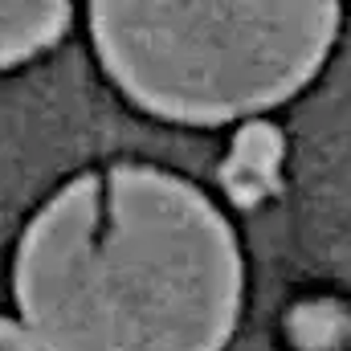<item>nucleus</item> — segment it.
I'll list each match as a JSON object with an SVG mask.
<instances>
[{
	"label": "nucleus",
	"instance_id": "f257e3e1",
	"mask_svg": "<svg viewBox=\"0 0 351 351\" xmlns=\"http://www.w3.org/2000/svg\"><path fill=\"white\" fill-rule=\"evenodd\" d=\"M12 290L41 351H221L245 265L200 188L119 164L70 180L29 221Z\"/></svg>",
	"mask_w": 351,
	"mask_h": 351
},
{
	"label": "nucleus",
	"instance_id": "f03ea898",
	"mask_svg": "<svg viewBox=\"0 0 351 351\" xmlns=\"http://www.w3.org/2000/svg\"><path fill=\"white\" fill-rule=\"evenodd\" d=\"M339 21V4H90L114 86L176 123H229L298 94Z\"/></svg>",
	"mask_w": 351,
	"mask_h": 351
},
{
	"label": "nucleus",
	"instance_id": "7ed1b4c3",
	"mask_svg": "<svg viewBox=\"0 0 351 351\" xmlns=\"http://www.w3.org/2000/svg\"><path fill=\"white\" fill-rule=\"evenodd\" d=\"M278 168H282V135L265 123H250L225 160V188L237 204H258L278 188Z\"/></svg>",
	"mask_w": 351,
	"mask_h": 351
},
{
	"label": "nucleus",
	"instance_id": "20e7f679",
	"mask_svg": "<svg viewBox=\"0 0 351 351\" xmlns=\"http://www.w3.org/2000/svg\"><path fill=\"white\" fill-rule=\"evenodd\" d=\"M70 29V4H0V70L29 62Z\"/></svg>",
	"mask_w": 351,
	"mask_h": 351
},
{
	"label": "nucleus",
	"instance_id": "39448f33",
	"mask_svg": "<svg viewBox=\"0 0 351 351\" xmlns=\"http://www.w3.org/2000/svg\"><path fill=\"white\" fill-rule=\"evenodd\" d=\"M343 331H348V315H343L339 306H331V302H306V306H298L294 319H290L294 343L306 348V351L335 348V343L343 339Z\"/></svg>",
	"mask_w": 351,
	"mask_h": 351
},
{
	"label": "nucleus",
	"instance_id": "423d86ee",
	"mask_svg": "<svg viewBox=\"0 0 351 351\" xmlns=\"http://www.w3.org/2000/svg\"><path fill=\"white\" fill-rule=\"evenodd\" d=\"M0 351H41V348H37V339L29 335L25 323H12V319L0 315Z\"/></svg>",
	"mask_w": 351,
	"mask_h": 351
}]
</instances>
